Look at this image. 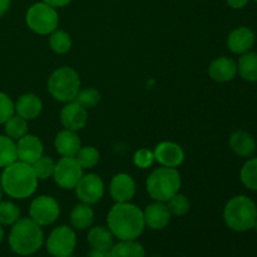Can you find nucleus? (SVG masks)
Masks as SVG:
<instances>
[{"label": "nucleus", "instance_id": "1", "mask_svg": "<svg viewBox=\"0 0 257 257\" xmlns=\"http://www.w3.org/2000/svg\"><path fill=\"white\" fill-rule=\"evenodd\" d=\"M107 227L119 241L136 240L145 230L143 211L131 202L115 203L107 215Z\"/></svg>", "mask_w": 257, "mask_h": 257}, {"label": "nucleus", "instance_id": "2", "mask_svg": "<svg viewBox=\"0 0 257 257\" xmlns=\"http://www.w3.org/2000/svg\"><path fill=\"white\" fill-rule=\"evenodd\" d=\"M38 177L29 163L17 161L3 168L0 186L3 192L14 200L32 197L38 188Z\"/></svg>", "mask_w": 257, "mask_h": 257}, {"label": "nucleus", "instance_id": "3", "mask_svg": "<svg viewBox=\"0 0 257 257\" xmlns=\"http://www.w3.org/2000/svg\"><path fill=\"white\" fill-rule=\"evenodd\" d=\"M44 233L42 226L35 223L30 217L19 218L12 226L9 232V246L19 256H30L42 248Z\"/></svg>", "mask_w": 257, "mask_h": 257}, {"label": "nucleus", "instance_id": "4", "mask_svg": "<svg viewBox=\"0 0 257 257\" xmlns=\"http://www.w3.org/2000/svg\"><path fill=\"white\" fill-rule=\"evenodd\" d=\"M223 220L226 226L236 232L252 230L257 220V205L247 196H235L223 208Z\"/></svg>", "mask_w": 257, "mask_h": 257}, {"label": "nucleus", "instance_id": "5", "mask_svg": "<svg viewBox=\"0 0 257 257\" xmlns=\"http://www.w3.org/2000/svg\"><path fill=\"white\" fill-rule=\"evenodd\" d=\"M182 178L176 168L161 166L148 176L146 181V190L153 201L167 202L171 197L180 192Z\"/></svg>", "mask_w": 257, "mask_h": 257}, {"label": "nucleus", "instance_id": "6", "mask_svg": "<svg viewBox=\"0 0 257 257\" xmlns=\"http://www.w3.org/2000/svg\"><path fill=\"white\" fill-rule=\"evenodd\" d=\"M79 89V74L70 67L57 68L48 78V90L58 102H72L75 99Z\"/></svg>", "mask_w": 257, "mask_h": 257}, {"label": "nucleus", "instance_id": "7", "mask_svg": "<svg viewBox=\"0 0 257 257\" xmlns=\"http://www.w3.org/2000/svg\"><path fill=\"white\" fill-rule=\"evenodd\" d=\"M25 23L35 34L48 35L58 29L59 15L57 9L48 5L47 3H35L25 14Z\"/></svg>", "mask_w": 257, "mask_h": 257}, {"label": "nucleus", "instance_id": "8", "mask_svg": "<svg viewBox=\"0 0 257 257\" xmlns=\"http://www.w3.org/2000/svg\"><path fill=\"white\" fill-rule=\"evenodd\" d=\"M48 252L53 257H68L72 255L77 246V235L67 225L55 227L45 241Z\"/></svg>", "mask_w": 257, "mask_h": 257}, {"label": "nucleus", "instance_id": "9", "mask_svg": "<svg viewBox=\"0 0 257 257\" xmlns=\"http://www.w3.org/2000/svg\"><path fill=\"white\" fill-rule=\"evenodd\" d=\"M59 203L52 196H38L30 203L29 217L42 227L54 223L59 217Z\"/></svg>", "mask_w": 257, "mask_h": 257}, {"label": "nucleus", "instance_id": "10", "mask_svg": "<svg viewBox=\"0 0 257 257\" xmlns=\"http://www.w3.org/2000/svg\"><path fill=\"white\" fill-rule=\"evenodd\" d=\"M82 176L83 168L75 157H62L55 162L53 178L63 190H74Z\"/></svg>", "mask_w": 257, "mask_h": 257}, {"label": "nucleus", "instance_id": "11", "mask_svg": "<svg viewBox=\"0 0 257 257\" xmlns=\"http://www.w3.org/2000/svg\"><path fill=\"white\" fill-rule=\"evenodd\" d=\"M74 191L80 202L92 206L99 202L104 196V182L95 173H88L82 176Z\"/></svg>", "mask_w": 257, "mask_h": 257}, {"label": "nucleus", "instance_id": "12", "mask_svg": "<svg viewBox=\"0 0 257 257\" xmlns=\"http://www.w3.org/2000/svg\"><path fill=\"white\" fill-rule=\"evenodd\" d=\"M155 160L163 167L177 168L185 161V151L178 143L171 141H163L156 146Z\"/></svg>", "mask_w": 257, "mask_h": 257}, {"label": "nucleus", "instance_id": "13", "mask_svg": "<svg viewBox=\"0 0 257 257\" xmlns=\"http://www.w3.org/2000/svg\"><path fill=\"white\" fill-rule=\"evenodd\" d=\"M60 122L64 130L78 131L83 130L88 122V112L85 108L78 104L75 100L65 103L64 107L60 110Z\"/></svg>", "mask_w": 257, "mask_h": 257}, {"label": "nucleus", "instance_id": "14", "mask_svg": "<svg viewBox=\"0 0 257 257\" xmlns=\"http://www.w3.org/2000/svg\"><path fill=\"white\" fill-rule=\"evenodd\" d=\"M110 197L115 203L131 202L136 195V182L128 173H118L109 185Z\"/></svg>", "mask_w": 257, "mask_h": 257}, {"label": "nucleus", "instance_id": "15", "mask_svg": "<svg viewBox=\"0 0 257 257\" xmlns=\"http://www.w3.org/2000/svg\"><path fill=\"white\" fill-rule=\"evenodd\" d=\"M18 161L33 165L35 161L39 160L44 152V146L40 138L34 135H27L17 141Z\"/></svg>", "mask_w": 257, "mask_h": 257}, {"label": "nucleus", "instance_id": "16", "mask_svg": "<svg viewBox=\"0 0 257 257\" xmlns=\"http://www.w3.org/2000/svg\"><path fill=\"white\" fill-rule=\"evenodd\" d=\"M171 217H172V215H171L166 202L155 201V202L150 203L145 208V211H143L145 225L148 228L155 231H160L167 227V225L171 221Z\"/></svg>", "mask_w": 257, "mask_h": 257}, {"label": "nucleus", "instance_id": "17", "mask_svg": "<svg viewBox=\"0 0 257 257\" xmlns=\"http://www.w3.org/2000/svg\"><path fill=\"white\" fill-rule=\"evenodd\" d=\"M256 35L248 27H238L231 30L227 37V47L233 54H245L252 49Z\"/></svg>", "mask_w": 257, "mask_h": 257}, {"label": "nucleus", "instance_id": "18", "mask_svg": "<svg viewBox=\"0 0 257 257\" xmlns=\"http://www.w3.org/2000/svg\"><path fill=\"white\" fill-rule=\"evenodd\" d=\"M211 79L218 83L231 82L237 74V63L228 57H218L211 62L208 67Z\"/></svg>", "mask_w": 257, "mask_h": 257}, {"label": "nucleus", "instance_id": "19", "mask_svg": "<svg viewBox=\"0 0 257 257\" xmlns=\"http://www.w3.org/2000/svg\"><path fill=\"white\" fill-rule=\"evenodd\" d=\"M43 110V102L34 93H25L20 95L15 102V114L24 118L25 120H33L40 115Z\"/></svg>", "mask_w": 257, "mask_h": 257}, {"label": "nucleus", "instance_id": "20", "mask_svg": "<svg viewBox=\"0 0 257 257\" xmlns=\"http://www.w3.org/2000/svg\"><path fill=\"white\" fill-rule=\"evenodd\" d=\"M54 147L62 157H75L78 151L82 147V142H80V138L77 132L63 130L55 136Z\"/></svg>", "mask_w": 257, "mask_h": 257}, {"label": "nucleus", "instance_id": "21", "mask_svg": "<svg viewBox=\"0 0 257 257\" xmlns=\"http://www.w3.org/2000/svg\"><path fill=\"white\" fill-rule=\"evenodd\" d=\"M228 146H230L231 151H232L235 155L243 158H247L251 157V156L255 153L257 145L255 137H253L251 133L242 130H238L235 131V132L230 136Z\"/></svg>", "mask_w": 257, "mask_h": 257}, {"label": "nucleus", "instance_id": "22", "mask_svg": "<svg viewBox=\"0 0 257 257\" xmlns=\"http://www.w3.org/2000/svg\"><path fill=\"white\" fill-rule=\"evenodd\" d=\"M88 243L94 250L109 251L114 245V236L105 226H94L88 231Z\"/></svg>", "mask_w": 257, "mask_h": 257}, {"label": "nucleus", "instance_id": "23", "mask_svg": "<svg viewBox=\"0 0 257 257\" xmlns=\"http://www.w3.org/2000/svg\"><path fill=\"white\" fill-rule=\"evenodd\" d=\"M69 220L70 225L75 230H87V228H89L93 225L94 211L90 207V205L80 202L73 207Z\"/></svg>", "mask_w": 257, "mask_h": 257}, {"label": "nucleus", "instance_id": "24", "mask_svg": "<svg viewBox=\"0 0 257 257\" xmlns=\"http://www.w3.org/2000/svg\"><path fill=\"white\" fill-rule=\"evenodd\" d=\"M237 73L246 82H257V53L250 50L241 54L237 62Z\"/></svg>", "mask_w": 257, "mask_h": 257}, {"label": "nucleus", "instance_id": "25", "mask_svg": "<svg viewBox=\"0 0 257 257\" xmlns=\"http://www.w3.org/2000/svg\"><path fill=\"white\" fill-rule=\"evenodd\" d=\"M110 257H146V251L136 240L118 241L109 250Z\"/></svg>", "mask_w": 257, "mask_h": 257}, {"label": "nucleus", "instance_id": "26", "mask_svg": "<svg viewBox=\"0 0 257 257\" xmlns=\"http://www.w3.org/2000/svg\"><path fill=\"white\" fill-rule=\"evenodd\" d=\"M17 161V142L7 135H0V168L8 167Z\"/></svg>", "mask_w": 257, "mask_h": 257}, {"label": "nucleus", "instance_id": "27", "mask_svg": "<svg viewBox=\"0 0 257 257\" xmlns=\"http://www.w3.org/2000/svg\"><path fill=\"white\" fill-rule=\"evenodd\" d=\"M72 38L65 30L55 29L49 34V47L55 54H65L72 48Z\"/></svg>", "mask_w": 257, "mask_h": 257}, {"label": "nucleus", "instance_id": "28", "mask_svg": "<svg viewBox=\"0 0 257 257\" xmlns=\"http://www.w3.org/2000/svg\"><path fill=\"white\" fill-rule=\"evenodd\" d=\"M3 125H4L5 135L14 141L20 140L28 133V120L18 114L12 115Z\"/></svg>", "mask_w": 257, "mask_h": 257}, {"label": "nucleus", "instance_id": "29", "mask_svg": "<svg viewBox=\"0 0 257 257\" xmlns=\"http://www.w3.org/2000/svg\"><path fill=\"white\" fill-rule=\"evenodd\" d=\"M242 185L251 191H257V157L246 161L240 172Z\"/></svg>", "mask_w": 257, "mask_h": 257}, {"label": "nucleus", "instance_id": "30", "mask_svg": "<svg viewBox=\"0 0 257 257\" xmlns=\"http://www.w3.org/2000/svg\"><path fill=\"white\" fill-rule=\"evenodd\" d=\"M100 155L98 150L93 146H85V147H80L78 151L75 160L78 161L83 170H89V168L95 167L99 162Z\"/></svg>", "mask_w": 257, "mask_h": 257}, {"label": "nucleus", "instance_id": "31", "mask_svg": "<svg viewBox=\"0 0 257 257\" xmlns=\"http://www.w3.org/2000/svg\"><path fill=\"white\" fill-rule=\"evenodd\" d=\"M20 218V210L12 201H0V225L13 226Z\"/></svg>", "mask_w": 257, "mask_h": 257}, {"label": "nucleus", "instance_id": "32", "mask_svg": "<svg viewBox=\"0 0 257 257\" xmlns=\"http://www.w3.org/2000/svg\"><path fill=\"white\" fill-rule=\"evenodd\" d=\"M166 203H167V207L168 210H170L171 215L177 216V217L187 215L188 211H190L191 208L190 200H188L185 195H182V193L180 192L176 193V195L173 196V197H171Z\"/></svg>", "mask_w": 257, "mask_h": 257}, {"label": "nucleus", "instance_id": "33", "mask_svg": "<svg viewBox=\"0 0 257 257\" xmlns=\"http://www.w3.org/2000/svg\"><path fill=\"white\" fill-rule=\"evenodd\" d=\"M32 167L34 170L38 180H47V178L53 177V173H54L55 168V161L52 157H48V156H42L39 160L33 163Z\"/></svg>", "mask_w": 257, "mask_h": 257}, {"label": "nucleus", "instance_id": "34", "mask_svg": "<svg viewBox=\"0 0 257 257\" xmlns=\"http://www.w3.org/2000/svg\"><path fill=\"white\" fill-rule=\"evenodd\" d=\"M75 102L78 104L82 105L85 109H90L94 108L95 105L99 104L100 102V93L94 88H85V89H79L77 97H75Z\"/></svg>", "mask_w": 257, "mask_h": 257}, {"label": "nucleus", "instance_id": "35", "mask_svg": "<svg viewBox=\"0 0 257 257\" xmlns=\"http://www.w3.org/2000/svg\"><path fill=\"white\" fill-rule=\"evenodd\" d=\"M155 153L147 148H141V150L136 151L133 155V163L136 167L141 168V170L150 168L155 163Z\"/></svg>", "mask_w": 257, "mask_h": 257}, {"label": "nucleus", "instance_id": "36", "mask_svg": "<svg viewBox=\"0 0 257 257\" xmlns=\"http://www.w3.org/2000/svg\"><path fill=\"white\" fill-rule=\"evenodd\" d=\"M15 114V103L7 93L0 92V125Z\"/></svg>", "mask_w": 257, "mask_h": 257}, {"label": "nucleus", "instance_id": "37", "mask_svg": "<svg viewBox=\"0 0 257 257\" xmlns=\"http://www.w3.org/2000/svg\"><path fill=\"white\" fill-rule=\"evenodd\" d=\"M43 2L47 3L48 5H50V7L58 9V8H64L67 7V5H69L73 0H43Z\"/></svg>", "mask_w": 257, "mask_h": 257}, {"label": "nucleus", "instance_id": "38", "mask_svg": "<svg viewBox=\"0 0 257 257\" xmlns=\"http://www.w3.org/2000/svg\"><path fill=\"white\" fill-rule=\"evenodd\" d=\"M226 3H227V5L230 8H232V9H243V8L247 5L248 0H225Z\"/></svg>", "mask_w": 257, "mask_h": 257}, {"label": "nucleus", "instance_id": "39", "mask_svg": "<svg viewBox=\"0 0 257 257\" xmlns=\"http://www.w3.org/2000/svg\"><path fill=\"white\" fill-rule=\"evenodd\" d=\"M88 257H110V252L105 250H94V248H92L90 252L88 253Z\"/></svg>", "mask_w": 257, "mask_h": 257}, {"label": "nucleus", "instance_id": "40", "mask_svg": "<svg viewBox=\"0 0 257 257\" xmlns=\"http://www.w3.org/2000/svg\"><path fill=\"white\" fill-rule=\"evenodd\" d=\"M10 4H12V0H0V18L4 17L5 13L9 10Z\"/></svg>", "mask_w": 257, "mask_h": 257}, {"label": "nucleus", "instance_id": "41", "mask_svg": "<svg viewBox=\"0 0 257 257\" xmlns=\"http://www.w3.org/2000/svg\"><path fill=\"white\" fill-rule=\"evenodd\" d=\"M4 235H5V232H4V226L0 225V243H2V241L4 240Z\"/></svg>", "mask_w": 257, "mask_h": 257}, {"label": "nucleus", "instance_id": "42", "mask_svg": "<svg viewBox=\"0 0 257 257\" xmlns=\"http://www.w3.org/2000/svg\"><path fill=\"white\" fill-rule=\"evenodd\" d=\"M3 195H4V192H3V188H2V186H0V201L3 200Z\"/></svg>", "mask_w": 257, "mask_h": 257}, {"label": "nucleus", "instance_id": "43", "mask_svg": "<svg viewBox=\"0 0 257 257\" xmlns=\"http://www.w3.org/2000/svg\"><path fill=\"white\" fill-rule=\"evenodd\" d=\"M253 228H255V230L257 231V220H256V223H255V227H253Z\"/></svg>", "mask_w": 257, "mask_h": 257}, {"label": "nucleus", "instance_id": "44", "mask_svg": "<svg viewBox=\"0 0 257 257\" xmlns=\"http://www.w3.org/2000/svg\"><path fill=\"white\" fill-rule=\"evenodd\" d=\"M68 257H74V256H72V255H70V256H68Z\"/></svg>", "mask_w": 257, "mask_h": 257}, {"label": "nucleus", "instance_id": "45", "mask_svg": "<svg viewBox=\"0 0 257 257\" xmlns=\"http://www.w3.org/2000/svg\"><path fill=\"white\" fill-rule=\"evenodd\" d=\"M153 257H158V256H153Z\"/></svg>", "mask_w": 257, "mask_h": 257}, {"label": "nucleus", "instance_id": "46", "mask_svg": "<svg viewBox=\"0 0 257 257\" xmlns=\"http://www.w3.org/2000/svg\"><path fill=\"white\" fill-rule=\"evenodd\" d=\"M255 2H256V3H257V0H255Z\"/></svg>", "mask_w": 257, "mask_h": 257}]
</instances>
